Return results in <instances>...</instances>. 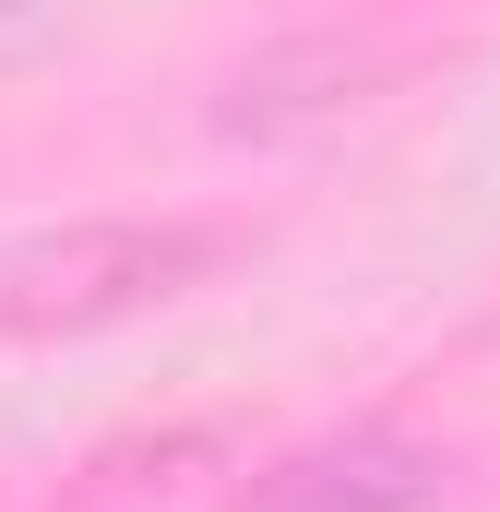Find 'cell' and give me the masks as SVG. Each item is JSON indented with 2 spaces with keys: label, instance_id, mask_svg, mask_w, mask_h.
I'll return each mask as SVG.
<instances>
[{
  "label": "cell",
  "instance_id": "7a4b0ae2",
  "mask_svg": "<svg viewBox=\"0 0 500 512\" xmlns=\"http://www.w3.org/2000/svg\"><path fill=\"white\" fill-rule=\"evenodd\" d=\"M441 477L453 465L417 429L358 417V429H322V441H286L274 465H250L239 489H227V512H429Z\"/></svg>",
  "mask_w": 500,
  "mask_h": 512
},
{
  "label": "cell",
  "instance_id": "6da1fadb",
  "mask_svg": "<svg viewBox=\"0 0 500 512\" xmlns=\"http://www.w3.org/2000/svg\"><path fill=\"white\" fill-rule=\"evenodd\" d=\"M227 227L203 215H60V227H24L0 239V346H84V334H120L143 310L215 286Z\"/></svg>",
  "mask_w": 500,
  "mask_h": 512
},
{
  "label": "cell",
  "instance_id": "3957f363",
  "mask_svg": "<svg viewBox=\"0 0 500 512\" xmlns=\"http://www.w3.org/2000/svg\"><path fill=\"white\" fill-rule=\"evenodd\" d=\"M72 36V0H0V72H24V60H48Z\"/></svg>",
  "mask_w": 500,
  "mask_h": 512
}]
</instances>
